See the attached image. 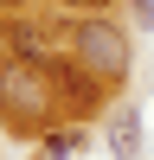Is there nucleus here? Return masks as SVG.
Masks as SVG:
<instances>
[{
	"label": "nucleus",
	"instance_id": "1",
	"mask_svg": "<svg viewBox=\"0 0 154 160\" xmlns=\"http://www.w3.org/2000/svg\"><path fill=\"white\" fill-rule=\"evenodd\" d=\"M77 58H84L96 77H122V64H128L122 32H109V26H84V32H77Z\"/></svg>",
	"mask_w": 154,
	"mask_h": 160
},
{
	"label": "nucleus",
	"instance_id": "2",
	"mask_svg": "<svg viewBox=\"0 0 154 160\" xmlns=\"http://www.w3.org/2000/svg\"><path fill=\"white\" fill-rule=\"evenodd\" d=\"M0 96H7V102H19V109L32 115L38 102H45V77H38V64H26V58H19L7 77H0Z\"/></svg>",
	"mask_w": 154,
	"mask_h": 160
},
{
	"label": "nucleus",
	"instance_id": "3",
	"mask_svg": "<svg viewBox=\"0 0 154 160\" xmlns=\"http://www.w3.org/2000/svg\"><path fill=\"white\" fill-rule=\"evenodd\" d=\"M116 154L122 160H141V135H135V109L116 115Z\"/></svg>",
	"mask_w": 154,
	"mask_h": 160
},
{
	"label": "nucleus",
	"instance_id": "4",
	"mask_svg": "<svg viewBox=\"0 0 154 160\" xmlns=\"http://www.w3.org/2000/svg\"><path fill=\"white\" fill-rule=\"evenodd\" d=\"M58 7H77V13H103L109 0H58Z\"/></svg>",
	"mask_w": 154,
	"mask_h": 160
}]
</instances>
